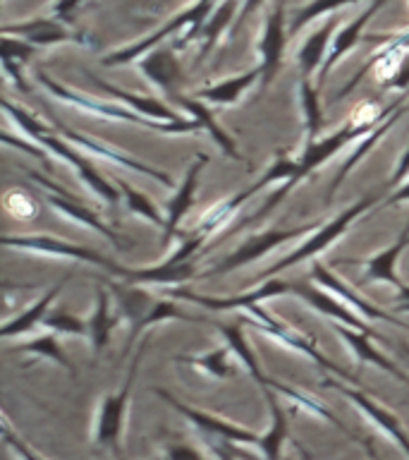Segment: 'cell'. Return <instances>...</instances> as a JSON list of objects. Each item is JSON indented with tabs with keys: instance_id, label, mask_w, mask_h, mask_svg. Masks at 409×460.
I'll return each mask as SVG.
<instances>
[{
	"instance_id": "cell-51",
	"label": "cell",
	"mask_w": 409,
	"mask_h": 460,
	"mask_svg": "<svg viewBox=\"0 0 409 460\" xmlns=\"http://www.w3.org/2000/svg\"><path fill=\"white\" fill-rule=\"evenodd\" d=\"M261 3L264 0H242V7H239V14H237V20H235V27H232V31H237L239 29V24H242L249 14H254L261 7Z\"/></svg>"
},
{
	"instance_id": "cell-29",
	"label": "cell",
	"mask_w": 409,
	"mask_h": 460,
	"mask_svg": "<svg viewBox=\"0 0 409 460\" xmlns=\"http://www.w3.org/2000/svg\"><path fill=\"white\" fill-rule=\"evenodd\" d=\"M409 244V223L407 228L402 230L400 235H397V240H395L387 250L379 252L376 257H371L369 261H366V280H383V283H390V286H395L397 290H402V288L407 286V283H402L400 279H397V271H395V264H397V259H400L402 250Z\"/></svg>"
},
{
	"instance_id": "cell-56",
	"label": "cell",
	"mask_w": 409,
	"mask_h": 460,
	"mask_svg": "<svg viewBox=\"0 0 409 460\" xmlns=\"http://www.w3.org/2000/svg\"><path fill=\"white\" fill-rule=\"evenodd\" d=\"M405 350H407V355H409V348H405Z\"/></svg>"
},
{
	"instance_id": "cell-39",
	"label": "cell",
	"mask_w": 409,
	"mask_h": 460,
	"mask_svg": "<svg viewBox=\"0 0 409 460\" xmlns=\"http://www.w3.org/2000/svg\"><path fill=\"white\" fill-rule=\"evenodd\" d=\"M237 5H239V0H222L221 7H215L213 17L208 24H204L199 34V41H201V49H199V63L204 58L208 56V50L213 49L215 41L221 39V34L225 29L230 27V20H232V14H235Z\"/></svg>"
},
{
	"instance_id": "cell-50",
	"label": "cell",
	"mask_w": 409,
	"mask_h": 460,
	"mask_svg": "<svg viewBox=\"0 0 409 460\" xmlns=\"http://www.w3.org/2000/svg\"><path fill=\"white\" fill-rule=\"evenodd\" d=\"M386 89H407L409 86V60L402 65L400 70L395 72L393 77H387L386 82H380Z\"/></svg>"
},
{
	"instance_id": "cell-30",
	"label": "cell",
	"mask_w": 409,
	"mask_h": 460,
	"mask_svg": "<svg viewBox=\"0 0 409 460\" xmlns=\"http://www.w3.org/2000/svg\"><path fill=\"white\" fill-rule=\"evenodd\" d=\"M113 326L115 319L110 314V295H108V286L103 283V286L96 288V309L89 319V341H91V355L96 359L100 358V352L106 350Z\"/></svg>"
},
{
	"instance_id": "cell-27",
	"label": "cell",
	"mask_w": 409,
	"mask_h": 460,
	"mask_svg": "<svg viewBox=\"0 0 409 460\" xmlns=\"http://www.w3.org/2000/svg\"><path fill=\"white\" fill-rule=\"evenodd\" d=\"M337 27V17H330L326 24L316 29L309 34V39L304 41V46L300 49V75L301 79H309L316 70H321L323 60L328 56V43H333V31Z\"/></svg>"
},
{
	"instance_id": "cell-22",
	"label": "cell",
	"mask_w": 409,
	"mask_h": 460,
	"mask_svg": "<svg viewBox=\"0 0 409 460\" xmlns=\"http://www.w3.org/2000/svg\"><path fill=\"white\" fill-rule=\"evenodd\" d=\"M96 86H99L100 92L110 96V99L120 101L122 106L129 108V111H135V113L144 115V118H151V120H165V122H178V120H185L182 115H178L172 111L170 106H165L163 101H158L156 96H142V93H132V92H125L120 86L115 84H108L103 79L93 77Z\"/></svg>"
},
{
	"instance_id": "cell-49",
	"label": "cell",
	"mask_w": 409,
	"mask_h": 460,
	"mask_svg": "<svg viewBox=\"0 0 409 460\" xmlns=\"http://www.w3.org/2000/svg\"><path fill=\"white\" fill-rule=\"evenodd\" d=\"M407 172H409V146H407V151H405V156H402L400 164H397V168H395L393 175H390V178H387L386 185H383V190H386L387 194L393 192L395 187L400 185V180L405 178V175H407Z\"/></svg>"
},
{
	"instance_id": "cell-34",
	"label": "cell",
	"mask_w": 409,
	"mask_h": 460,
	"mask_svg": "<svg viewBox=\"0 0 409 460\" xmlns=\"http://www.w3.org/2000/svg\"><path fill=\"white\" fill-rule=\"evenodd\" d=\"M36 50H39V46L24 41V39H10V36H3V67H5L7 77L13 79L22 92H29L27 82H24V77H22V63H27Z\"/></svg>"
},
{
	"instance_id": "cell-8",
	"label": "cell",
	"mask_w": 409,
	"mask_h": 460,
	"mask_svg": "<svg viewBox=\"0 0 409 460\" xmlns=\"http://www.w3.org/2000/svg\"><path fill=\"white\" fill-rule=\"evenodd\" d=\"M153 394H156L158 398H163V401L168 402L172 410H178L179 415L187 417V420H189L194 427H199L201 431H206V434H211V437L221 438L222 444L258 446V438H261V434H257V431L244 429V427H239V424L230 422V420H222V417H218V415H211V412H204V410L189 408V405L179 402L175 395L168 394V391H163V388H153Z\"/></svg>"
},
{
	"instance_id": "cell-23",
	"label": "cell",
	"mask_w": 409,
	"mask_h": 460,
	"mask_svg": "<svg viewBox=\"0 0 409 460\" xmlns=\"http://www.w3.org/2000/svg\"><path fill=\"white\" fill-rule=\"evenodd\" d=\"M264 391V398L268 402V408H271V427L265 434H261L258 438V448L264 453L265 460H283L280 458V453H283V446L290 438V429H287V412L285 408L280 405L278 395L273 391L271 386H261Z\"/></svg>"
},
{
	"instance_id": "cell-7",
	"label": "cell",
	"mask_w": 409,
	"mask_h": 460,
	"mask_svg": "<svg viewBox=\"0 0 409 460\" xmlns=\"http://www.w3.org/2000/svg\"><path fill=\"white\" fill-rule=\"evenodd\" d=\"M3 244L10 247V250H22V252H36V254H50V257H67L77 259V261H86V264L99 266V269H106V271L115 273V276H122L125 266L115 264L108 257L99 254L96 250H89V247H82V244L65 243V240H56L50 235H3Z\"/></svg>"
},
{
	"instance_id": "cell-21",
	"label": "cell",
	"mask_w": 409,
	"mask_h": 460,
	"mask_svg": "<svg viewBox=\"0 0 409 460\" xmlns=\"http://www.w3.org/2000/svg\"><path fill=\"white\" fill-rule=\"evenodd\" d=\"M297 297H301L304 302H309L316 312H321L326 316H333L335 323H344V326H350V329L364 331V333H371L376 336V331L369 329V323L361 319L359 314H354L343 300H337V297H330L326 290H318V288H311L307 283H294V293Z\"/></svg>"
},
{
	"instance_id": "cell-26",
	"label": "cell",
	"mask_w": 409,
	"mask_h": 460,
	"mask_svg": "<svg viewBox=\"0 0 409 460\" xmlns=\"http://www.w3.org/2000/svg\"><path fill=\"white\" fill-rule=\"evenodd\" d=\"M46 199H48V204L56 211H60L63 216H67V218H72V221H77L79 226H86V228H93L96 233H100V235L106 237L108 243L115 244L117 250H122V240L117 235H115L113 230L108 228L106 223L100 221L99 216H96V211H91V208L82 207L77 201V197H63V194H56V192H46Z\"/></svg>"
},
{
	"instance_id": "cell-9",
	"label": "cell",
	"mask_w": 409,
	"mask_h": 460,
	"mask_svg": "<svg viewBox=\"0 0 409 460\" xmlns=\"http://www.w3.org/2000/svg\"><path fill=\"white\" fill-rule=\"evenodd\" d=\"M326 386L340 391V394H343L344 398H347V401H350L352 405H354V408H357L359 412L380 431V434H386V437L409 458V434L407 429L402 427L400 417L393 415V412L383 408V405H379L371 395H366L364 391H359V388L343 386V384H337V381L333 379H326Z\"/></svg>"
},
{
	"instance_id": "cell-1",
	"label": "cell",
	"mask_w": 409,
	"mask_h": 460,
	"mask_svg": "<svg viewBox=\"0 0 409 460\" xmlns=\"http://www.w3.org/2000/svg\"><path fill=\"white\" fill-rule=\"evenodd\" d=\"M215 3H218V0H196V3H192V5L187 7V10H182L179 14H175L170 22H165L163 27L156 29L153 34H149L146 39H142V41L132 43V46H125V49L108 53V56L100 60V63L106 65V67L132 63V60H136V58H142L144 53H149L153 46L163 43L168 36L178 34L179 29H185V34H182V39L175 43V50L187 49L189 43L199 39L201 29H204V24H206L208 14H211V10L215 7Z\"/></svg>"
},
{
	"instance_id": "cell-15",
	"label": "cell",
	"mask_w": 409,
	"mask_h": 460,
	"mask_svg": "<svg viewBox=\"0 0 409 460\" xmlns=\"http://www.w3.org/2000/svg\"><path fill=\"white\" fill-rule=\"evenodd\" d=\"M3 36H20L24 41L34 43L39 49L53 46V43H82L86 46V39L82 31L72 29V24H65L57 17H34V20L20 22V24H5L0 29Z\"/></svg>"
},
{
	"instance_id": "cell-24",
	"label": "cell",
	"mask_w": 409,
	"mask_h": 460,
	"mask_svg": "<svg viewBox=\"0 0 409 460\" xmlns=\"http://www.w3.org/2000/svg\"><path fill=\"white\" fill-rule=\"evenodd\" d=\"M142 72L146 77L163 89L168 96H175L178 93L179 84V65L178 58H175V46L172 49H156L151 50L149 58H144L139 63Z\"/></svg>"
},
{
	"instance_id": "cell-35",
	"label": "cell",
	"mask_w": 409,
	"mask_h": 460,
	"mask_svg": "<svg viewBox=\"0 0 409 460\" xmlns=\"http://www.w3.org/2000/svg\"><path fill=\"white\" fill-rule=\"evenodd\" d=\"M300 106L304 115V146L314 144L321 135L323 128V111L321 101H318V89L311 86L309 79H300Z\"/></svg>"
},
{
	"instance_id": "cell-17",
	"label": "cell",
	"mask_w": 409,
	"mask_h": 460,
	"mask_svg": "<svg viewBox=\"0 0 409 460\" xmlns=\"http://www.w3.org/2000/svg\"><path fill=\"white\" fill-rule=\"evenodd\" d=\"M56 129L60 132V137H63V139H67L70 144H74L77 149L89 151V154H93V156L103 158V161H108V164L122 165V168H127V171L144 172V175H149V178L158 180V182L165 187L172 185V180L168 178L163 171L151 168V165L142 164V161H136V158H129L127 154H122V151H117V149H110V146H106V144L93 142V139H89V137L82 135V132H77V129L67 128V125H63V122H56Z\"/></svg>"
},
{
	"instance_id": "cell-14",
	"label": "cell",
	"mask_w": 409,
	"mask_h": 460,
	"mask_svg": "<svg viewBox=\"0 0 409 460\" xmlns=\"http://www.w3.org/2000/svg\"><path fill=\"white\" fill-rule=\"evenodd\" d=\"M407 113H409V103H405V96H400V99H395L393 103H390V106L383 108V115H380V120L376 122V125H373L369 135H364V139H361V142L357 144V149L352 151L350 156H347V161H344V164L340 165V171H337L335 180L330 182L328 194H326V207H328V204H333L337 190H340V185H343V182H344V178L350 175L352 168H354V165H357L359 161H361V158H364L366 154H369V151H371L373 146H376V144H379V139H383V137L387 135V129L393 128L395 122L400 120V115H407Z\"/></svg>"
},
{
	"instance_id": "cell-2",
	"label": "cell",
	"mask_w": 409,
	"mask_h": 460,
	"mask_svg": "<svg viewBox=\"0 0 409 460\" xmlns=\"http://www.w3.org/2000/svg\"><path fill=\"white\" fill-rule=\"evenodd\" d=\"M144 352H146V338L144 343L136 348V355L129 365V372L122 381V386L117 391H110L100 398L99 412L93 415L91 424V444L96 448H106V451H120L122 431H125V420H127L129 395L135 388L136 374H139V365H142Z\"/></svg>"
},
{
	"instance_id": "cell-55",
	"label": "cell",
	"mask_w": 409,
	"mask_h": 460,
	"mask_svg": "<svg viewBox=\"0 0 409 460\" xmlns=\"http://www.w3.org/2000/svg\"><path fill=\"white\" fill-rule=\"evenodd\" d=\"M405 329H409V323H405Z\"/></svg>"
},
{
	"instance_id": "cell-38",
	"label": "cell",
	"mask_w": 409,
	"mask_h": 460,
	"mask_svg": "<svg viewBox=\"0 0 409 460\" xmlns=\"http://www.w3.org/2000/svg\"><path fill=\"white\" fill-rule=\"evenodd\" d=\"M230 348H218V350L204 352V355H196V358H179V362H189L194 369H199L206 376H213V379H232L237 374L235 359L230 358Z\"/></svg>"
},
{
	"instance_id": "cell-25",
	"label": "cell",
	"mask_w": 409,
	"mask_h": 460,
	"mask_svg": "<svg viewBox=\"0 0 409 460\" xmlns=\"http://www.w3.org/2000/svg\"><path fill=\"white\" fill-rule=\"evenodd\" d=\"M333 329H335V333L343 338L344 343L350 345L352 352L357 355L359 362H364V365L380 367L383 372L393 374L395 379H400V381H405V384H409L407 374L402 372V369H397V367H395L393 362H390V359L383 355V352L376 350V345H371V341H369V338H371V333H364V331L350 329V326H347V329H344V326H333Z\"/></svg>"
},
{
	"instance_id": "cell-19",
	"label": "cell",
	"mask_w": 409,
	"mask_h": 460,
	"mask_svg": "<svg viewBox=\"0 0 409 460\" xmlns=\"http://www.w3.org/2000/svg\"><path fill=\"white\" fill-rule=\"evenodd\" d=\"M386 3L387 0H376V3H371V5L366 7L364 13H359L350 24H344V27L333 36L328 56H326V60H323L321 70H318V82H316V89H318V92H321V86L323 82H326V77H328V72L333 70V67H335V65L340 63V60H343V58L347 56V53H350L359 41H361V34H364V27L369 24V20H371L373 14L379 13L380 7L386 5Z\"/></svg>"
},
{
	"instance_id": "cell-47",
	"label": "cell",
	"mask_w": 409,
	"mask_h": 460,
	"mask_svg": "<svg viewBox=\"0 0 409 460\" xmlns=\"http://www.w3.org/2000/svg\"><path fill=\"white\" fill-rule=\"evenodd\" d=\"M82 3H84V0H56V3H53V17H57V20L65 22V24H72V14H74V10H77Z\"/></svg>"
},
{
	"instance_id": "cell-40",
	"label": "cell",
	"mask_w": 409,
	"mask_h": 460,
	"mask_svg": "<svg viewBox=\"0 0 409 460\" xmlns=\"http://www.w3.org/2000/svg\"><path fill=\"white\" fill-rule=\"evenodd\" d=\"M354 3H361V0H311L309 5L300 7V10L292 14L287 31H290V36H294L297 31H301V29L307 27V24H311L314 20L323 17V14L335 13V10H340V7L354 5Z\"/></svg>"
},
{
	"instance_id": "cell-18",
	"label": "cell",
	"mask_w": 409,
	"mask_h": 460,
	"mask_svg": "<svg viewBox=\"0 0 409 460\" xmlns=\"http://www.w3.org/2000/svg\"><path fill=\"white\" fill-rule=\"evenodd\" d=\"M311 276H314L316 283H321V288H326L328 293H333L337 300H343L350 309H354L359 316H366V319H376V322H390L395 326H405V322H400L397 316L390 314V312H383L380 307L371 305L369 300H364L361 295H357L352 290L344 280H340L335 273L326 269L321 261H314V269H311Z\"/></svg>"
},
{
	"instance_id": "cell-20",
	"label": "cell",
	"mask_w": 409,
	"mask_h": 460,
	"mask_svg": "<svg viewBox=\"0 0 409 460\" xmlns=\"http://www.w3.org/2000/svg\"><path fill=\"white\" fill-rule=\"evenodd\" d=\"M208 154H196L194 164L189 165V171L185 172V180L179 182L178 192L168 204V211H165V226H163V244H170V240L178 235V228L182 218L187 216V211L194 207V192H196V185H199L201 171L206 168Z\"/></svg>"
},
{
	"instance_id": "cell-46",
	"label": "cell",
	"mask_w": 409,
	"mask_h": 460,
	"mask_svg": "<svg viewBox=\"0 0 409 460\" xmlns=\"http://www.w3.org/2000/svg\"><path fill=\"white\" fill-rule=\"evenodd\" d=\"M3 437H5V444L10 446L14 453H17V458H20V460H46V458H41L39 453L31 451V448H29V446L24 444V441H22L17 434H14L13 427H10L7 422L3 424Z\"/></svg>"
},
{
	"instance_id": "cell-13",
	"label": "cell",
	"mask_w": 409,
	"mask_h": 460,
	"mask_svg": "<svg viewBox=\"0 0 409 460\" xmlns=\"http://www.w3.org/2000/svg\"><path fill=\"white\" fill-rule=\"evenodd\" d=\"M285 24V0H275V7L265 17L261 41H258V56H261L258 70H261V84L264 86L271 84L273 77L278 75L280 63H283V50H285L287 41Z\"/></svg>"
},
{
	"instance_id": "cell-42",
	"label": "cell",
	"mask_w": 409,
	"mask_h": 460,
	"mask_svg": "<svg viewBox=\"0 0 409 460\" xmlns=\"http://www.w3.org/2000/svg\"><path fill=\"white\" fill-rule=\"evenodd\" d=\"M117 187H120L122 199L127 201V207L132 208L135 214L144 216L146 221H153L156 226H165V216L158 211L156 204H153L146 194L139 192L136 187H132L129 182H125V180H117Z\"/></svg>"
},
{
	"instance_id": "cell-11",
	"label": "cell",
	"mask_w": 409,
	"mask_h": 460,
	"mask_svg": "<svg viewBox=\"0 0 409 460\" xmlns=\"http://www.w3.org/2000/svg\"><path fill=\"white\" fill-rule=\"evenodd\" d=\"M292 293H294V283L268 279L264 286L257 288V290L235 295V297H206V295L192 293V290H187V288H175V290H170L168 295H170L172 300H187V302H194V305H199V307L221 312V309H247L251 307V305H258V302L265 300V297H275V295H292Z\"/></svg>"
},
{
	"instance_id": "cell-28",
	"label": "cell",
	"mask_w": 409,
	"mask_h": 460,
	"mask_svg": "<svg viewBox=\"0 0 409 460\" xmlns=\"http://www.w3.org/2000/svg\"><path fill=\"white\" fill-rule=\"evenodd\" d=\"M261 82V70L254 67L249 72H242V75H237V77H228L218 82L213 86H204L199 92L194 93L196 99L201 101H208V103H218V106H232L237 101L242 99V93L247 89Z\"/></svg>"
},
{
	"instance_id": "cell-37",
	"label": "cell",
	"mask_w": 409,
	"mask_h": 460,
	"mask_svg": "<svg viewBox=\"0 0 409 460\" xmlns=\"http://www.w3.org/2000/svg\"><path fill=\"white\" fill-rule=\"evenodd\" d=\"M218 331H221L225 341H228V348L235 352L237 362H242L247 367V372L254 376L257 384L265 379V374L261 372V365H258L257 355L251 352L249 343H247V336H244V329L239 323H218Z\"/></svg>"
},
{
	"instance_id": "cell-48",
	"label": "cell",
	"mask_w": 409,
	"mask_h": 460,
	"mask_svg": "<svg viewBox=\"0 0 409 460\" xmlns=\"http://www.w3.org/2000/svg\"><path fill=\"white\" fill-rule=\"evenodd\" d=\"M3 142L10 144V146H14V149H22V151H27V154H31V156H36L39 161H41L46 168H50L48 164V156H46V151L41 149V146H34V144H27V142H20V139H14V137L10 135H3Z\"/></svg>"
},
{
	"instance_id": "cell-16",
	"label": "cell",
	"mask_w": 409,
	"mask_h": 460,
	"mask_svg": "<svg viewBox=\"0 0 409 460\" xmlns=\"http://www.w3.org/2000/svg\"><path fill=\"white\" fill-rule=\"evenodd\" d=\"M34 142L41 144L43 149L53 151L56 156L65 158V161H67L72 168H77V172L82 175V180H84L86 185L91 187L93 192L99 194L103 201H108V204H117V201L122 199V192H117V190H115V185H110V182H108V180L103 178V175H100V172L96 171V168H93V165L89 164L84 156H82V151L72 149L70 144H67V139H60V137H56V135H39Z\"/></svg>"
},
{
	"instance_id": "cell-52",
	"label": "cell",
	"mask_w": 409,
	"mask_h": 460,
	"mask_svg": "<svg viewBox=\"0 0 409 460\" xmlns=\"http://www.w3.org/2000/svg\"><path fill=\"white\" fill-rule=\"evenodd\" d=\"M400 201H409V182L407 185L397 187L395 192L387 194L386 199H383V204H386V207H393V204H400Z\"/></svg>"
},
{
	"instance_id": "cell-44",
	"label": "cell",
	"mask_w": 409,
	"mask_h": 460,
	"mask_svg": "<svg viewBox=\"0 0 409 460\" xmlns=\"http://www.w3.org/2000/svg\"><path fill=\"white\" fill-rule=\"evenodd\" d=\"M3 108H5V113L10 115V118H13L17 125H20L22 132H24L27 137H31V139H36L39 135H50L46 125H41V122L36 120V118H31V115L24 111V108L14 106L13 101H7V99L3 101Z\"/></svg>"
},
{
	"instance_id": "cell-32",
	"label": "cell",
	"mask_w": 409,
	"mask_h": 460,
	"mask_svg": "<svg viewBox=\"0 0 409 460\" xmlns=\"http://www.w3.org/2000/svg\"><path fill=\"white\" fill-rule=\"evenodd\" d=\"M172 99L178 101L179 106L185 108L187 113H192L194 120L201 122V128L211 132V137L215 139V144H218V146H221V149L225 151L230 158H235V161H242V156H239V154H237V149H235V142L230 139V135H225V129H222L221 125L215 122L213 113H211V111H208V108L201 103V99H196V96H194V99H187V96H182L179 92L175 93Z\"/></svg>"
},
{
	"instance_id": "cell-31",
	"label": "cell",
	"mask_w": 409,
	"mask_h": 460,
	"mask_svg": "<svg viewBox=\"0 0 409 460\" xmlns=\"http://www.w3.org/2000/svg\"><path fill=\"white\" fill-rule=\"evenodd\" d=\"M70 280V276H65L60 283H56V286H50L46 293L41 295V300L34 302L31 307L27 309V312H22L17 319H13V322H7L3 329H0V336L3 338H13V336H20V333H24V331L34 329L36 323L43 322L46 316H48V309L50 305H53V300H56L57 295H60V290L65 288V283Z\"/></svg>"
},
{
	"instance_id": "cell-10",
	"label": "cell",
	"mask_w": 409,
	"mask_h": 460,
	"mask_svg": "<svg viewBox=\"0 0 409 460\" xmlns=\"http://www.w3.org/2000/svg\"><path fill=\"white\" fill-rule=\"evenodd\" d=\"M383 115V113H380ZM380 120V118H379ZM379 120H369V122H352L347 128L337 129L335 135H328L326 139H316L314 144H309L304 146V154L301 158L297 161V172H294L292 178L287 180L290 185H297L301 178H307L309 172H314L316 168L321 164H326L328 158H333L337 151L343 149L344 144H350L352 139H357L359 135H364V132H371V128L376 125Z\"/></svg>"
},
{
	"instance_id": "cell-3",
	"label": "cell",
	"mask_w": 409,
	"mask_h": 460,
	"mask_svg": "<svg viewBox=\"0 0 409 460\" xmlns=\"http://www.w3.org/2000/svg\"><path fill=\"white\" fill-rule=\"evenodd\" d=\"M36 82L50 92L56 99L70 103V106L79 108V111H86V113H96L99 118H108V120H125V122H136V125H144L149 129H158V132H165V135H192V132H201V122L196 120H178V122H165V120H151V118H144V115L135 113L125 106H113V103H100V101H91L82 96V93H74L72 89H67L65 84H57L56 79H50L46 72H36Z\"/></svg>"
},
{
	"instance_id": "cell-41",
	"label": "cell",
	"mask_w": 409,
	"mask_h": 460,
	"mask_svg": "<svg viewBox=\"0 0 409 460\" xmlns=\"http://www.w3.org/2000/svg\"><path fill=\"white\" fill-rule=\"evenodd\" d=\"M10 352H31V355H41V358H48L53 359V362H57V365L63 367V369H67V372L74 376V369H72L70 359H67L63 345H60V341H57L53 333H46V336L34 338V341H29V343H22L20 348H14V350Z\"/></svg>"
},
{
	"instance_id": "cell-54",
	"label": "cell",
	"mask_w": 409,
	"mask_h": 460,
	"mask_svg": "<svg viewBox=\"0 0 409 460\" xmlns=\"http://www.w3.org/2000/svg\"><path fill=\"white\" fill-rule=\"evenodd\" d=\"M364 448H366V451H369V456H371V460H379V453H376V448H373L371 438H366V441H364Z\"/></svg>"
},
{
	"instance_id": "cell-53",
	"label": "cell",
	"mask_w": 409,
	"mask_h": 460,
	"mask_svg": "<svg viewBox=\"0 0 409 460\" xmlns=\"http://www.w3.org/2000/svg\"><path fill=\"white\" fill-rule=\"evenodd\" d=\"M395 312H409V286L397 290V300H395Z\"/></svg>"
},
{
	"instance_id": "cell-45",
	"label": "cell",
	"mask_w": 409,
	"mask_h": 460,
	"mask_svg": "<svg viewBox=\"0 0 409 460\" xmlns=\"http://www.w3.org/2000/svg\"><path fill=\"white\" fill-rule=\"evenodd\" d=\"M161 460H208V458L199 451V448H194V446L178 441V444L165 446L163 453H161Z\"/></svg>"
},
{
	"instance_id": "cell-5",
	"label": "cell",
	"mask_w": 409,
	"mask_h": 460,
	"mask_svg": "<svg viewBox=\"0 0 409 460\" xmlns=\"http://www.w3.org/2000/svg\"><path fill=\"white\" fill-rule=\"evenodd\" d=\"M323 223H307V226H297V228H273V230H264V233H258V235H251L247 243H242L237 250H232V254L218 261L213 269H208V271L196 273V279H211V276H222V273L237 271V269H242V266L251 264V261H257L258 257H264L271 250L280 247V244L292 243L297 237L307 235L311 230H318Z\"/></svg>"
},
{
	"instance_id": "cell-4",
	"label": "cell",
	"mask_w": 409,
	"mask_h": 460,
	"mask_svg": "<svg viewBox=\"0 0 409 460\" xmlns=\"http://www.w3.org/2000/svg\"><path fill=\"white\" fill-rule=\"evenodd\" d=\"M386 197H387V192L383 190V187H380V190H376V192L366 194L364 199H359L354 207H350L347 211H343L340 216H335V218H333L328 226H321V228L316 230L314 235H311V240H307V243L301 244L300 250L290 252L285 259H280L278 264H273L268 271L261 273V280L273 279V276H278L280 271H285V269H290V266L300 264V261H304V259L316 257V254H318L321 250H326L330 243H335L337 237L343 235L344 230L350 228L352 223L357 221L359 216L364 214V211H369L373 204H379L380 199H386Z\"/></svg>"
},
{
	"instance_id": "cell-6",
	"label": "cell",
	"mask_w": 409,
	"mask_h": 460,
	"mask_svg": "<svg viewBox=\"0 0 409 460\" xmlns=\"http://www.w3.org/2000/svg\"><path fill=\"white\" fill-rule=\"evenodd\" d=\"M294 172H297V161H292V158L285 156L283 151H278V154H275V164L271 165V171H265L264 175L254 182V185L244 187L242 192L235 194V197H230V199L221 201V204H215V207L211 208V211H208L199 223H196V228L194 230H199L201 235L208 237L213 230L221 228L230 216L235 214L237 207H242L244 201L249 199V197H254L258 190H264V187H268L271 182H275V180H290Z\"/></svg>"
},
{
	"instance_id": "cell-12",
	"label": "cell",
	"mask_w": 409,
	"mask_h": 460,
	"mask_svg": "<svg viewBox=\"0 0 409 460\" xmlns=\"http://www.w3.org/2000/svg\"><path fill=\"white\" fill-rule=\"evenodd\" d=\"M247 312H249L251 316V323L257 326V329H261L264 333H268L271 338H275V341H280V343H285L287 348H292V350L301 352V355H307L309 359H314L316 365L323 367V369H328V372L333 374H340V376H344L347 381H352V384H357V376H352L347 369H343V367L333 365L326 355H321V350L316 348L311 341H307L304 336H297V333H292L290 329H285L283 323H278L273 316H268L261 307H257V305H251V307H247Z\"/></svg>"
},
{
	"instance_id": "cell-33",
	"label": "cell",
	"mask_w": 409,
	"mask_h": 460,
	"mask_svg": "<svg viewBox=\"0 0 409 460\" xmlns=\"http://www.w3.org/2000/svg\"><path fill=\"white\" fill-rule=\"evenodd\" d=\"M120 279L129 280V283H185V280L196 279V271H194V264L185 261V264H158L151 266V269H125Z\"/></svg>"
},
{
	"instance_id": "cell-36",
	"label": "cell",
	"mask_w": 409,
	"mask_h": 460,
	"mask_svg": "<svg viewBox=\"0 0 409 460\" xmlns=\"http://www.w3.org/2000/svg\"><path fill=\"white\" fill-rule=\"evenodd\" d=\"M165 319H178V322H201V316L189 314V312H185L182 307H178V305H175L172 300H156L153 302V307H151L149 314L142 319V323L129 331L125 352H132V348H135V341L142 336L144 329H149V326H153V323L165 322Z\"/></svg>"
},
{
	"instance_id": "cell-43",
	"label": "cell",
	"mask_w": 409,
	"mask_h": 460,
	"mask_svg": "<svg viewBox=\"0 0 409 460\" xmlns=\"http://www.w3.org/2000/svg\"><path fill=\"white\" fill-rule=\"evenodd\" d=\"M41 323L46 329L57 331V333H72V336H86L89 333V323H84L77 316L67 314L65 309H57V312L48 314Z\"/></svg>"
}]
</instances>
